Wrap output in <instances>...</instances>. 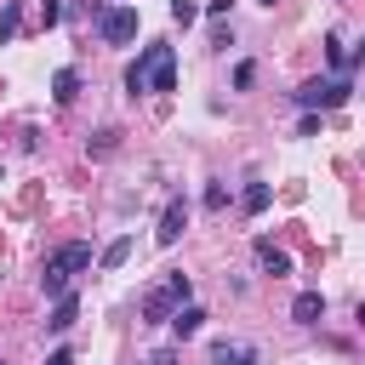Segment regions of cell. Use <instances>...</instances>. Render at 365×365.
<instances>
[{
	"instance_id": "obj_1",
	"label": "cell",
	"mask_w": 365,
	"mask_h": 365,
	"mask_svg": "<svg viewBox=\"0 0 365 365\" xmlns=\"http://www.w3.org/2000/svg\"><path fill=\"white\" fill-rule=\"evenodd\" d=\"M125 91H177V46H143L137 63H125Z\"/></svg>"
},
{
	"instance_id": "obj_2",
	"label": "cell",
	"mask_w": 365,
	"mask_h": 365,
	"mask_svg": "<svg viewBox=\"0 0 365 365\" xmlns=\"http://www.w3.org/2000/svg\"><path fill=\"white\" fill-rule=\"evenodd\" d=\"M86 268H91V245H86V240H68V245H57V251L46 257V268H40V291L57 302V297L68 291V279L86 274Z\"/></svg>"
},
{
	"instance_id": "obj_3",
	"label": "cell",
	"mask_w": 365,
	"mask_h": 365,
	"mask_svg": "<svg viewBox=\"0 0 365 365\" xmlns=\"http://www.w3.org/2000/svg\"><path fill=\"white\" fill-rule=\"evenodd\" d=\"M348 91H354V80H348V74H336V80H308V86H297V91H291V103H297L302 114H319V108H342V103H348Z\"/></svg>"
},
{
	"instance_id": "obj_4",
	"label": "cell",
	"mask_w": 365,
	"mask_h": 365,
	"mask_svg": "<svg viewBox=\"0 0 365 365\" xmlns=\"http://www.w3.org/2000/svg\"><path fill=\"white\" fill-rule=\"evenodd\" d=\"M182 302H188V274H165V279L143 297V319H148V325H160V319H171Z\"/></svg>"
},
{
	"instance_id": "obj_5",
	"label": "cell",
	"mask_w": 365,
	"mask_h": 365,
	"mask_svg": "<svg viewBox=\"0 0 365 365\" xmlns=\"http://www.w3.org/2000/svg\"><path fill=\"white\" fill-rule=\"evenodd\" d=\"M97 34L108 46H131L137 40V6H97Z\"/></svg>"
},
{
	"instance_id": "obj_6",
	"label": "cell",
	"mask_w": 365,
	"mask_h": 365,
	"mask_svg": "<svg viewBox=\"0 0 365 365\" xmlns=\"http://www.w3.org/2000/svg\"><path fill=\"white\" fill-rule=\"evenodd\" d=\"M182 228H188V205H182V200H171V205L160 211V228H154V240H160V245H177V240H182Z\"/></svg>"
},
{
	"instance_id": "obj_7",
	"label": "cell",
	"mask_w": 365,
	"mask_h": 365,
	"mask_svg": "<svg viewBox=\"0 0 365 365\" xmlns=\"http://www.w3.org/2000/svg\"><path fill=\"white\" fill-rule=\"evenodd\" d=\"M291 319H297V325H319V319H325V291H297Z\"/></svg>"
},
{
	"instance_id": "obj_8",
	"label": "cell",
	"mask_w": 365,
	"mask_h": 365,
	"mask_svg": "<svg viewBox=\"0 0 365 365\" xmlns=\"http://www.w3.org/2000/svg\"><path fill=\"white\" fill-rule=\"evenodd\" d=\"M257 268L279 279V274H291V251H279L274 240H257Z\"/></svg>"
},
{
	"instance_id": "obj_9",
	"label": "cell",
	"mask_w": 365,
	"mask_h": 365,
	"mask_svg": "<svg viewBox=\"0 0 365 365\" xmlns=\"http://www.w3.org/2000/svg\"><path fill=\"white\" fill-rule=\"evenodd\" d=\"M74 319H80V297H74V291H63V297L51 302V314H46V331H68Z\"/></svg>"
},
{
	"instance_id": "obj_10",
	"label": "cell",
	"mask_w": 365,
	"mask_h": 365,
	"mask_svg": "<svg viewBox=\"0 0 365 365\" xmlns=\"http://www.w3.org/2000/svg\"><path fill=\"white\" fill-rule=\"evenodd\" d=\"M51 97L68 108V103L80 97V68H57V74H51Z\"/></svg>"
},
{
	"instance_id": "obj_11",
	"label": "cell",
	"mask_w": 365,
	"mask_h": 365,
	"mask_svg": "<svg viewBox=\"0 0 365 365\" xmlns=\"http://www.w3.org/2000/svg\"><path fill=\"white\" fill-rule=\"evenodd\" d=\"M211 365H257V354L240 342H211Z\"/></svg>"
},
{
	"instance_id": "obj_12",
	"label": "cell",
	"mask_w": 365,
	"mask_h": 365,
	"mask_svg": "<svg viewBox=\"0 0 365 365\" xmlns=\"http://www.w3.org/2000/svg\"><path fill=\"white\" fill-rule=\"evenodd\" d=\"M268 200H274V188H268V182H251V188L240 194V211H245V217H262Z\"/></svg>"
},
{
	"instance_id": "obj_13",
	"label": "cell",
	"mask_w": 365,
	"mask_h": 365,
	"mask_svg": "<svg viewBox=\"0 0 365 365\" xmlns=\"http://www.w3.org/2000/svg\"><path fill=\"white\" fill-rule=\"evenodd\" d=\"M200 325H205V308H194V302H182V308L171 314V331H177V336H194Z\"/></svg>"
},
{
	"instance_id": "obj_14",
	"label": "cell",
	"mask_w": 365,
	"mask_h": 365,
	"mask_svg": "<svg viewBox=\"0 0 365 365\" xmlns=\"http://www.w3.org/2000/svg\"><path fill=\"white\" fill-rule=\"evenodd\" d=\"M17 29H23V0H6V6H0V46H6Z\"/></svg>"
},
{
	"instance_id": "obj_15",
	"label": "cell",
	"mask_w": 365,
	"mask_h": 365,
	"mask_svg": "<svg viewBox=\"0 0 365 365\" xmlns=\"http://www.w3.org/2000/svg\"><path fill=\"white\" fill-rule=\"evenodd\" d=\"M125 257H131V234H120V240H108V245H103V257H97V262H103V268H120V262H125Z\"/></svg>"
},
{
	"instance_id": "obj_16",
	"label": "cell",
	"mask_w": 365,
	"mask_h": 365,
	"mask_svg": "<svg viewBox=\"0 0 365 365\" xmlns=\"http://www.w3.org/2000/svg\"><path fill=\"white\" fill-rule=\"evenodd\" d=\"M114 137H120V131H97V137H91V143H86V148H91V154H97V160H103V154H114Z\"/></svg>"
},
{
	"instance_id": "obj_17",
	"label": "cell",
	"mask_w": 365,
	"mask_h": 365,
	"mask_svg": "<svg viewBox=\"0 0 365 365\" xmlns=\"http://www.w3.org/2000/svg\"><path fill=\"white\" fill-rule=\"evenodd\" d=\"M222 205H228V188L211 182V188H205V211H222Z\"/></svg>"
},
{
	"instance_id": "obj_18",
	"label": "cell",
	"mask_w": 365,
	"mask_h": 365,
	"mask_svg": "<svg viewBox=\"0 0 365 365\" xmlns=\"http://www.w3.org/2000/svg\"><path fill=\"white\" fill-rule=\"evenodd\" d=\"M171 17H177V23H194L200 6H194V0H171Z\"/></svg>"
},
{
	"instance_id": "obj_19",
	"label": "cell",
	"mask_w": 365,
	"mask_h": 365,
	"mask_svg": "<svg viewBox=\"0 0 365 365\" xmlns=\"http://www.w3.org/2000/svg\"><path fill=\"white\" fill-rule=\"evenodd\" d=\"M251 80H257V63H240V68H234V86H240V91H245V86H251Z\"/></svg>"
},
{
	"instance_id": "obj_20",
	"label": "cell",
	"mask_w": 365,
	"mask_h": 365,
	"mask_svg": "<svg viewBox=\"0 0 365 365\" xmlns=\"http://www.w3.org/2000/svg\"><path fill=\"white\" fill-rule=\"evenodd\" d=\"M57 17H63V0H46V6H40V23H46V29H51V23H57Z\"/></svg>"
},
{
	"instance_id": "obj_21",
	"label": "cell",
	"mask_w": 365,
	"mask_h": 365,
	"mask_svg": "<svg viewBox=\"0 0 365 365\" xmlns=\"http://www.w3.org/2000/svg\"><path fill=\"white\" fill-rule=\"evenodd\" d=\"M46 365H74V354H68V348H57V354H51Z\"/></svg>"
},
{
	"instance_id": "obj_22",
	"label": "cell",
	"mask_w": 365,
	"mask_h": 365,
	"mask_svg": "<svg viewBox=\"0 0 365 365\" xmlns=\"http://www.w3.org/2000/svg\"><path fill=\"white\" fill-rule=\"evenodd\" d=\"M262 6H274V0H262Z\"/></svg>"
}]
</instances>
